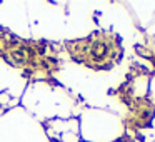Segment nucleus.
<instances>
[{"instance_id": "1", "label": "nucleus", "mask_w": 155, "mask_h": 142, "mask_svg": "<svg viewBox=\"0 0 155 142\" xmlns=\"http://www.w3.org/2000/svg\"><path fill=\"white\" fill-rule=\"evenodd\" d=\"M78 125L84 142H117L125 134L120 115L98 107L84 109L78 115Z\"/></svg>"}, {"instance_id": "7", "label": "nucleus", "mask_w": 155, "mask_h": 142, "mask_svg": "<svg viewBox=\"0 0 155 142\" xmlns=\"http://www.w3.org/2000/svg\"><path fill=\"white\" fill-rule=\"evenodd\" d=\"M82 142H84V140H82Z\"/></svg>"}, {"instance_id": "6", "label": "nucleus", "mask_w": 155, "mask_h": 142, "mask_svg": "<svg viewBox=\"0 0 155 142\" xmlns=\"http://www.w3.org/2000/svg\"><path fill=\"white\" fill-rule=\"evenodd\" d=\"M117 142H122V140H117Z\"/></svg>"}, {"instance_id": "3", "label": "nucleus", "mask_w": 155, "mask_h": 142, "mask_svg": "<svg viewBox=\"0 0 155 142\" xmlns=\"http://www.w3.org/2000/svg\"><path fill=\"white\" fill-rule=\"evenodd\" d=\"M132 92L135 97H145L150 94V79L148 75H137L132 84Z\"/></svg>"}, {"instance_id": "4", "label": "nucleus", "mask_w": 155, "mask_h": 142, "mask_svg": "<svg viewBox=\"0 0 155 142\" xmlns=\"http://www.w3.org/2000/svg\"><path fill=\"white\" fill-rule=\"evenodd\" d=\"M150 95L152 99H155V75L150 79Z\"/></svg>"}, {"instance_id": "2", "label": "nucleus", "mask_w": 155, "mask_h": 142, "mask_svg": "<svg viewBox=\"0 0 155 142\" xmlns=\"http://www.w3.org/2000/svg\"><path fill=\"white\" fill-rule=\"evenodd\" d=\"M45 135L54 142H82L78 117L68 119H52L45 122Z\"/></svg>"}, {"instance_id": "5", "label": "nucleus", "mask_w": 155, "mask_h": 142, "mask_svg": "<svg viewBox=\"0 0 155 142\" xmlns=\"http://www.w3.org/2000/svg\"><path fill=\"white\" fill-rule=\"evenodd\" d=\"M0 117H2V109H0Z\"/></svg>"}, {"instance_id": "8", "label": "nucleus", "mask_w": 155, "mask_h": 142, "mask_svg": "<svg viewBox=\"0 0 155 142\" xmlns=\"http://www.w3.org/2000/svg\"><path fill=\"white\" fill-rule=\"evenodd\" d=\"M57 142H58V140H57Z\"/></svg>"}]
</instances>
